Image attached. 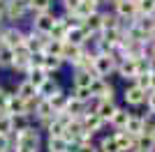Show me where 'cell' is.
Wrapping results in <instances>:
<instances>
[{"label":"cell","mask_w":155,"mask_h":152,"mask_svg":"<svg viewBox=\"0 0 155 152\" xmlns=\"http://www.w3.org/2000/svg\"><path fill=\"white\" fill-rule=\"evenodd\" d=\"M118 55L116 53H95L93 55V74L95 78H107L109 74L116 71Z\"/></svg>","instance_id":"obj_1"},{"label":"cell","mask_w":155,"mask_h":152,"mask_svg":"<svg viewBox=\"0 0 155 152\" xmlns=\"http://www.w3.org/2000/svg\"><path fill=\"white\" fill-rule=\"evenodd\" d=\"M23 39H26V32L16 25H9V28L0 30V46H5V49H12V51L23 49Z\"/></svg>","instance_id":"obj_2"},{"label":"cell","mask_w":155,"mask_h":152,"mask_svg":"<svg viewBox=\"0 0 155 152\" xmlns=\"http://www.w3.org/2000/svg\"><path fill=\"white\" fill-rule=\"evenodd\" d=\"M53 23H56V14L51 12H42V14H32V23H30V30L42 35V37H49Z\"/></svg>","instance_id":"obj_3"},{"label":"cell","mask_w":155,"mask_h":152,"mask_svg":"<svg viewBox=\"0 0 155 152\" xmlns=\"http://www.w3.org/2000/svg\"><path fill=\"white\" fill-rule=\"evenodd\" d=\"M91 95H93V99H97V101H114L116 88H114L107 78H93V83H91Z\"/></svg>","instance_id":"obj_4"},{"label":"cell","mask_w":155,"mask_h":152,"mask_svg":"<svg viewBox=\"0 0 155 152\" xmlns=\"http://www.w3.org/2000/svg\"><path fill=\"white\" fill-rule=\"evenodd\" d=\"M111 7H114L111 12L116 14V16L123 21V23H125V21H134L137 16H139L134 0H114V2H111Z\"/></svg>","instance_id":"obj_5"},{"label":"cell","mask_w":155,"mask_h":152,"mask_svg":"<svg viewBox=\"0 0 155 152\" xmlns=\"http://www.w3.org/2000/svg\"><path fill=\"white\" fill-rule=\"evenodd\" d=\"M86 55V46H72L67 42H63V53H60V60L70 67H77L79 60Z\"/></svg>","instance_id":"obj_6"},{"label":"cell","mask_w":155,"mask_h":152,"mask_svg":"<svg viewBox=\"0 0 155 152\" xmlns=\"http://www.w3.org/2000/svg\"><path fill=\"white\" fill-rule=\"evenodd\" d=\"M65 42L72 44V46H86L91 42V37H88V32H86L79 23H72L70 28H67V32H65Z\"/></svg>","instance_id":"obj_7"},{"label":"cell","mask_w":155,"mask_h":152,"mask_svg":"<svg viewBox=\"0 0 155 152\" xmlns=\"http://www.w3.org/2000/svg\"><path fill=\"white\" fill-rule=\"evenodd\" d=\"M81 136H84V127H81V120H79V118H72V120L65 125V131H63L65 143H67V145H77Z\"/></svg>","instance_id":"obj_8"},{"label":"cell","mask_w":155,"mask_h":152,"mask_svg":"<svg viewBox=\"0 0 155 152\" xmlns=\"http://www.w3.org/2000/svg\"><path fill=\"white\" fill-rule=\"evenodd\" d=\"M79 120H81V127H84V131H86V134H91V136H95L97 131H102L104 125H107V122H102L95 113H93L91 108H88V111H86V113L81 115Z\"/></svg>","instance_id":"obj_9"},{"label":"cell","mask_w":155,"mask_h":152,"mask_svg":"<svg viewBox=\"0 0 155 152\" xmlns=\"http://www.w3.org/2000/svg\"><path fill=\"white\" fill-rule=\"evenodd\" d=\"M28 14V2L23 0H7V9H5V19L7 21H21Z\"/></svg>","instance_id":"obj_10"},{"label":"cell","mask_w":155,"mask_h":152,"mask_svg":"<svg viewBox=\"0 0 155 152\" xmlns=\"http://www.w3.org/2000/svg\"><path fill=\"white\" fill-rule=\"evenodd\" d=\"M146 90H141V88H137L134 83H130L127 88L123 90V99H125V104L127 106H141L143 101H146Z\"/></svg>","instance_id":"obj_11"},{"label":"cell","mask_w":155,"mask_h":152,"mask_svg":"<svg viewBox=\"0 0 155 152\" xmlns=\"http://www.w3.org/2000/svg\"><path fill=\"white\" fill-rule=\"evenodd\" d=\"M44 44H46V37H42V35H37V32L28 30L26 32V39H23V49L28 51V53H42L44 51Z\"/></svg>","instance_id":"obj_12"},{"label":"cell","mask_w":155,"mask_h":152,"mask_svg":"<svg viewBox=\"0 0 155 152\" xmlns=\"http://www.w3.org/2000/svg\"><path fill=\"white\" fill-rule=\"evenodd\" d=\"M74 23V21L70 19V16H65V14H60V16H56V23H53L51 32H49V39H58V42H65V32H67V28Z\"/></svg>","instance_id":"obj_13"},{"label":"cell","mask_w":155,"mask_h":152,"mask_svg":"<svg viewBox=\"0 0 155 152\" xmlns=\"http://www.w3.org/2000/svg\"><path fill=\"white\" fill-rule=\"evenodd\" d=\"M79 25L88 32V37H91V39L95 37V35H100V32H102V9H100V12H95V14H91L84 23H79Z\"/></svg>","instance_id":"obj_14"},{"label":"cell","mask_w":155,"mask_h":152,"mask_svg":"<svg viewBox=\"0 0 155 152\" xmlns=\"http://www.w3.org/2000/svg\"><path fill=\"white\" fill-rule=\"evenodd\" d=\"M116 74L120 76V78H125V81H134V76H137L134 60H130V58H120L118 65H116Z\"/></svg>","instance_id":"obj_15"},{"label":"cell","mask_w":155,"mask_h":152,"mask_svg":"<svg viewBox=\"0 0 155 152\" xmlns=\"http://www.w3.org/2000/svg\"><path fill=\"white\" fill-rule=\"evenodd\" d=\"M116 108H118L116 101H97L95 106H93V113H95L102 122H109L111 115L116 113Z\"/></svg>","instance_id":"obj_16"},{"label":"cell","mask_w":155,"mask_h":152,"mask_svg":"<svg viewBox=\"0 0 155 152\" xmlns=\"http://www.w3.org/2000/svg\"><path fill=\"white\" fill-rule=\"evenodd\" d=\"M111 136H114V141H116V145H118V152H132L134 150L137 136H132L127 131H116V134H111Z\"/></svg>","instance_id":"obj_17"},{"label":"cell","mask_w":155,"mask_h":152,"mask_svg":"<svg viewBox=\"0 0 155 152\" xmlns=\"http://www.w3.org/2000/svg\"><path fill=\"white\" fill-rule=\"evenodd\" d=\"M58 90H63V88H60V83L56 81L53 76H49V78H46V81L37 88V97H39V99H51Z\"/></svg>","instance_id":"obj_18"},{"label":"cell","mask_w":155,"mask_h":152,"mask_svg":"<svg viewBox=\"0 0 155 152\" xmlns=\"http://www.w3.org/2000/svg\"><path fill=\"white\" fill-rule=\"evenodd\" d=\"M12 69H16V71H23V74H26V71L30 69V53H28L26 49H19V51H14Z\"/></svg>","instance_id":"obj_19"},{"label":"cell","mask_w":155,"mask_h":152,"mask_svg":"<svg viewBox=\"0 0 155 152\" xmlns=\"http://www.w3.org/2000/svg\"><path fill=\"white\" fill-rule=\"evenodd\" d=\"M127 120H130V111H127V108H120V106H118L116 113L111 115V120L107 122V125H111V129H116V131H123L125 125H127Z\"/></svg>","instance_id":"obj_20"},{"label":"cell","mask_w":155,"mask_h":152,"mask_svg":"<svg viewBox=\"0 0 155 152\" xmlns=\"http://www.w3.org/2000/svg\"><path fill=\"white\" fill-rule=\"evenodd\" d=\"M14 95L19 97L21 101H35V99H39V97H37V90L32 88V85L26 81V78H23V81L16 85V92H14Z\"/></svg>","instance_id":"obj_21"},{"label":"cell","mask_w":155,"mask_h":152,"mask_svg":"<svg viewBox=\"0 0 155 152\" xmlns=\"http://www.w3.org/2000/svg\"><path fill=\"white\" fill-rule=\"evenodd\" d=\"M46 101L51 104L53 113H65V108H67V101H70V95H67L65 90H58V92H56L51 99H46Z\"/></svg>","instance_id":"obj_22"},{"label":"cell","mask_w":155,"mask_h":152,"mask_svg":"<svg viewBox=\"0 0 155 152\" xmlns=\"http://www.w3.org/2000/svg\"><path fill=\"white\" fill-rule=\"evenodd\" d=\"M46 78H49V74H46L44 69H32V67H30V69L26 71V81L30 83V85H32L35 90H37L39 85H42V83L46 81Z\"/></svg>","instance_id":"obj_23"},{"label":"cell","mask_w":155,"mask_h":152,"mask_svg":"<svg viewBox=\"0 0 155 152\" xmlns=\"http://www.w3.org/2000/svg\"><path fill=\"white\" fill-rule=\"evenodd\" d=\"M141 129H143V120H141V115L130 113V120H127V125H125L123 131L132 134V136H141Z\"/></svg>","instance_id":"obj_24"},{"label":"cell","mask_w":155,"mask_h":152,"mask_svg":"<svg viewBox=\"0 0 155 152\" xmlns=\"http://www.w3.org/2000/svg\"><path fill=\"white\" fill-rule=\"evenodd\" d=\"M123 25V21L118 19L114 12H102V32H107V30H118Z\"/></svg>","instance_id":"obj_25"},{"label":"cell","mask_w":155,"mask_h":152,"mask_svg":"<svg viewBox=\"0 0 155 152\" xmlns=\"http://www.w3.org/2000/svg\"><path fill=\"white\" fill-rule=\"evenodd\" d=\"M12 134H14V118L7 115L5 111H0V136L12 138Z\"/></svg>","instance_id":"obj_26"},{"label":"cell","mask_w":155,"mask_h":152,"mask_svg":"<svg viewBox=\"0 0 155 152\" xmlns=\"http://www.w3.org/2000/svg\"><path fill=\"white\" fill-rule=\"evenodd\" d=\"M53 0H28V12L32 14H42V12H51Z\"/></svg>","instance_id":"obj_27"},{"label":"cell","mask_w":155,"mask_h":152,"mask_svg":"<svg viewBox=\"0 0 155 152\" xmlns=\"http://www.w3.org/2000/svg\"><path fill=\"white\" fill-rule=\"evenodd\" d=\"M63 60H60V58H51V55H44V65H42V69L46 71V74L49 76H53L56 74V71H60L63 69Z\"/></svg>","instance_id":"obj_28"},{"label":"cell","mask_w":155,"mask_h":152,"mask_svg":"<svg viewBox=\"0 0 155 152\" xmlns=\"http://www.w3.org/2000/svg\"><path fill=\"white\" fill-rule=\"evenodd\" d=\"M42 53H44V55H51V58H60V53H63V42L46 37V44H44V51H42Z\"/></svg>","instance_id":"obj_29"},{"label":"cell","mask_w":155,"mask_h":152,"mask_svg":"<svg viewBox=\"0 0 155 152\" xmlns=\"http://www.w3.org/2000/svg\"><path fill=\"white\" fill-rule=\"evenodd\" d=\"M95 76L88 74V71H74L72 76V83H74V88H91V83Z\"/></svg>","instance_id":"obj_30"},{"label":"cell","mask_w":155,"mask_h":152,"mask_svg":"<svg viewBox=\"0 0 155 152\" xmlns=\"http://www.w3.org/2000/svg\"><path fill=\"white\" fill-rule=\"evenodd\" d=\"M70 97H72V99H77V101H81V104H86V106H88V104L93 101L91 88H72Z\"/></svg>","instance_id":"obj_31"},{"label":"cell","mask_w":155,"mask_h":152,"mask_svg":"<svg viewBox=\"0 0 155 152\" xmlns=\"http://www.w3.org/2000/svg\"><path fill=\"white\" fill-rule=\"evenodd\" d=\"M67 143H65L63 136H58V138H46V152H67Z\"/></svg>","instance_id":"obj_32"},{"label":"cell","mask_w":155,"mask_h":152,"mask_svg":"<svg viewBox=\"0 0 155 152\" xmlns=\"http://www.w3.org/2000/svg\"><path fill=\"white\" fill-rule=\"evenodd\" d=\"M134 65H137V76H139V74H150V71H155V65L150 62V58H148V55L137 58Z\"/></svg>","instance_id":"obj_33"},{"label":"cell","mask_w":155,"mask_h":152,"mask_svg":"<svg viewBox=\"0 0 155 152\" xmlns=\"http://www.w3.org/2000/svg\"><path fill=\"white\" fill-rule=\"evenodd\" d=\"M137 12H139V16H155V0H141V2H137Z\"/></svg>","instance_id":"obj_34"},{"label":"cell","mask_w":155,"mask_h":152,"mask_svg":"<svg viewBox=\"0 0 155 152\" xmlns=\"http://www.w3.org/2000/svg\"><path fill=\"white\" fill-rule=\"evenodd\" d=\"M141 120H143L141 136H153V131H155V115L146 113V115H141Z\"/></svg>","instance_id":"obj_35"},{"label":"cell","mask_w":155,"mask_h":152,"mask_svg":"<svg viewBox=\"0 0 155 152\" xmlns=\"http://www.w3.org/2000/svg\"><path fill=\"white\" fill-rule=\"evenodd\" d=\"M97 150L100 152H118V145H116V141H114V136H104V138L100 141Z\"/></svg>","instance_id":"obj_36"},{"label":"cell","mask_w":155,"mask_h":152,"mask_svg":"<svg viewBox=\"0 0 155 152\" xmlns=\"http://www.w3.org/2000/svg\"><path fill=\"white\" fill-rule=\"evenodd\" d=\"M60 5H63V14L72 19L74 12L79 9V5H81V0H60Z\"/></svg>","instance_id":"obj_37"},{"label":"cell","mask_w":155,"mask_h":152,"mask_svg":"<svg viewBox=\"0 0 155 152\" xmlns=\"http://www.w3.org/2000/svg\"><path fill=\"white\" fill-rule=\"evenodd\" d=\"M12 60H14V51L0 46V67H12Z\"/></svg>","instance_id":"obj_38"},{"label":"cell","mask_w":155,"mask_h":152,"mask_svg":"<svg viewBox=\"0 0 155 152\" xmlns=\"http://www.w3.org/2000/svg\"><path fill=\"white\" fill-rule=\"evenodd\" d=\"M150 74H153V71H150ZM150 74H139V76H134V85L137 88H141V90H146V92H148V88H150Z\"/></svg>","instance_id":"obj_39"},{"label":"cell","mask_w":155,"mask_h":152,"mask_svg":"<svg viewBox=\"0 0 155 152\" xmlns=\"http://www.w3.org/2000/svg\"><path fill=\"white\" fill-rule=\"evenodd\" d=\"M143 104H146V108H148V113H150V115H155V92H148Z\"/></svg>","instance_id":"obj_40"},{"label":"cell","mask_w":155,"mask_h":152,"mask_svg":"<svg viewBox=\"0 0 155 152\" xmlns=\"http://www.w3.org/2000/svg\"><path fill=\"white\" fill-rule=\"evenodd\" d=\"M9 95H12V92H7V90H2V88H0V111H5V106H7V99H9Z\"/></svg>","instance_id":"obj_41"},{"label":"cell","mask_w":155,"mask_h":152,"mask_svg":"<svg viewBox=\"0 0 155 152\" xmlns=\"http://www.w3.org/2000/svg\"><path fill=\"white\" fill-rule=\"evenodd\" d=\"M146 55H148V58H150V62L155 65V42H150V44H148V49H146Z\"/></svg>","instance_id":"obj_42"},{"label":"cell","mask_w":155,"mask_h":152,"mask_svg":"<svg viewBox=\"0 0 155 152\" xmlns=\"http://www.w3.org/2000/svg\"><path fill=\"white\" fill-rule=\"evenodd\" d=\"M5 9H7V0H0V16L5 19Z\"/></svg>","instance_id":"obj_43"},{"label":"cell","mask_w":155,"mask_h":152,"mask_svg":"<svg viewBox=\"0 0 155 152\" xmlns=\"http://www.w3.org/2000/svg\"><path fill=\"white\" fill-rule=\"evenodd\" d=\"M148 92H155V71L150 74V88H148Z\"/></svg>","instance_id":"obj_44"},{"label":"cell","mask_w":155,"mask_h":152,"mask_svg":"<svg viewBox=\"0 0 155 152\" xmlns=\"http://www.w3.org/2000/svg\"><path fill=\"white\" fill-rule=\"evenodd\" d=\"M104 2H107V5H111V2H114V0H100V5H104Z\"/></svg>","instance_id":"obj_45"},{"label":"cell","mask_w":155,"mask_h":152,"mask_svg":"<svg viewBox=\"0 0 155 152\" xmlns=\"http://www.w3.org/2000/svg\"><path fill=\"white\" fill-rule=\"evenodd\" d=\"M0 30H2V16H0Z\"/></svg>","instance_id":"obj_46"},{"label":"cell","mask_w":155,"mask_h":152,"mask_svg":"<svg viewBox=\"0 0 155 152\" xmlns=\"http://www.w3.org/2000/svg\"><path fill=\"white\" fill-rule=\"evenodd\" d=\"M150 138H153V143H155V131H153V136H150Z\"/></svg>","instance_id":"obj_47"},{"label":"cell","mask_w":155,"mask_h":152,"mask_svg":"<svg viewBox=\"0 0 155 152\" xmlns=\"http://www.w3.org/2000/svg\"><path fill=\"white\" fill-rule=\"evenodd\" d=\"M134 2H141V0H134Z\"/></svg>","instance_id":"obj_48"},{"label":"cell","mask_w":155,"mask_h":152,"mask_svg":"<svg viewBox=\"0 0 155 152\" xmlns=\"http://www.w3.org/2000/svg\"><path fill=\"white\" fill-rule=\"evenodd\" d=\"M153 42H155V37H153Z\"/></svg>","instance_id":"obj_49"},{"label":"cell","mask_w":155,"mask_h":152,"mask_svg":"<svg viewBox=\"0 0 155 152\" xmlns=\"http://www.w3.org/2000/svg\"><path fill=\"white\" fill-rule=\"evenodd\" d=\"M0 152H2V150H0Z\"/></svg>","instance_id":"obj_50"}]
</instances>
